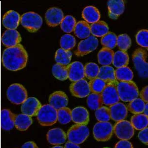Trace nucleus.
<instances>
[{
  "instance_id": "c85d7f7f",
  "label": "nucleus",
  "mask_w": 148,
  "mask_h": 148,
  "mask_svg": "<svg viewBox=\"0 0 148 148\" xmlns=\"http://www.w3.org/2000/svg\"><path fill=\"white\" fill-rule=\"evenodd\" d=\"M90 32L94 37H102L108 33L109 28L107 24L103 21H98L90 26Z\"/></svg>"
},
{
  "instance_id": "f257e3e1",
  "label": "nucleus",
  "mask_w": 148,
  "mask_h": 148,
  "mask_svg": "<svg viewBox=\"0 0 148 148\" xmlns=\"http://www.w3.org/2000/svg\"><path fill=\"white\" fill-rule=\"evenodd\" d=\"M27 51L21 45L8 47L2 55L3 65L10 71H16L23 69L28 61Z\"/></svg>"
},
{
  "instance_id": "f704fd0d",
  "label": "nucleus",
  "mask_w": 148,
  "mask_h": 148,
  "mask_svg": "<svg viewBox=\"0 0 148 148\" xmlns=\"http://www.w3.org/2000/svg\"><path fill=\"white\" fill-rule=\"evenodd\" d=\"M52 73L54 77L60 81H65L68 78L67 66L58 63L54 64L52 66Z\"/></svg>"
},
{
  "instance_id": "de8ad7c7",
  "label": "nucleus",
  "mask_w": 148,
  "mask_h": 148,
  "mask_svg": "<svg viewBox=\"0 0 148 148\" xmlns=\"http://www.w3.org/2000/svg\"><path fill=\"white\" fill-rule=\"evenodd\" d=\"M114 148H134L132 143L127 140H121L116 143Z\"/></svg>"
},
{
  "instance_id": "6e6552de",
  "label": "nucleus",
  "mask_w": 148,
  "mask_h": 148,
  "mask_svg": "<svg viewBox=\"0 0 148 148\" xmlns=\"http://www.w3.org/2000/svg\"><path fill=\"white\" fill-rule=\"evenodd\" d=\"M93 133L97 141H108L113 136V125L109 122H98L93 127Z\"/></svg>"
},
{
  "instance_id": "39448f33",
  "label": "nucleus",
  "mask_w": 148,
  "mask_h": 148,
  "mask_svg": "<svg viewBox=\"0 0 148 148\" xmlns=\"http://www.w3.org/2000/svg\"><path fill=\"white\" fill-rule=\"evenodd\" d=\"M89 135V129L87 126L76 124L69 128L67 137L69 142L79 145L84 143Z\"/></svg>"
},
{
  "instance_id": "4c0bfd02",
  "label": "nucleus",
  "mask_w": 148,
  "mask_h": 148,
  "mask_svg": "<svg viewBox=\"0 0 148 148\" xmlns=\"http://www.w3.org/2000/svg\"><path fill=\"white\" fill-rule=\"evenodd\" d=\"M88 84L91 92L101 94L108 83L99 77H96L90 80Z\"/></svg>"
},
{
  "instance_id": "e433bc0d",
  "label": "nucleus",
  "mask_w": 148,
  "mask_h": 148,
  "mask_svg": "<svg viewBox=\"0 0 148 148\" xmlns=\"http://www.w3.org/2000/svg\"><path fill=\"white\" fill-rule=\"evenodd\" d=\"M76 20L71 15H67L63 19L60 23L61 28L66 33H71L74 31L76 26Z\"/></svg>"
},
{
  "instance_id": "1a4fd4ad",
  "label": "nucleus",
  "mask_w": 148,
  "mask_h": 148,
  "mask_svg": "<svg viewBox=\"0 0 148 148\" xmlns=\"http://www.w3.org/2000/svg\"><path fill=\"white\" fill-rule=\"evenodd\" d=\"M113 133L121 140H128L134 135V128L128 121L123 120L116 122L113 126Z\"/></svg>"
},
{
  "instance_id": "5fc2aeb1",
  "label": "nucleus",
  "mask_w": 148,
  "mask_h": 148,
  "mask_svg": "<svg viewBox=\"0 0 148 148\" xmlns=\"http://www.w3.org/2000/svg\"></svg>"
},
{
  "instance_id": "f3484780",
  "label": "nucleus",
  "mask_w": 148,
  "mask_h": 148,
  "mask_svg": "<svg viewBox=\"0 0 148 148\" xmlns=\"http://www.w3.org/2000/svg\"><path fill=\"white\" fill-rule=\"evenodd\" d=\"M21 37L16 30L8 29L3 33L2 37V42L8 47H13L20 44Z\"/></svg>"
},
{
  "instance_id": "6ab92c4d",
  "label": "nucleus",
  "mask_w": 148,
  "mask_h": 148,
  "mask_svg": "<svg viewBox=\"0 0 148 148\" xmlns=\"http://www.w3.org/2000/svg\"><path fill=\"white\" fill-rule=\"evenodd\" d=\"M67 138V134L65 131L59 128L49 130L47 135V139L49 143L56 146L64 144Z\"/></svg>"
},
{
  "instance_id": "a878e982",
  "label": "nucleus",
  "mask_w": 148,
  "mask_h": 148,
  "mask_svg": "<svg viewBox=\"0 0 148 148\" xmlns=\"http://www.w3.org/2000/svg\"><path fill=\"white\" fill-rule=\"evenodd\" d=\"M33 120L30 116L23 114L16 115L14 121L15 128L19 131H26L32 125Z\"/></svg>"
},
{
  "instance_id": "49530a36",
  "label": "nucleus",
  "mask_w": 148,
  "mask_h": 148,
  "mask_svg": "<svg viewBox=\"0 0 148 148\" xmlns=\"http://www.w3.org/2000/svg\"><path fill=\"white\" fill-rule=\"evenodd\" d=\"M138 138L139 139L140 141L142 142L145 145H148V127L146 128L143 129L140 131L138 133Z\"/></svg>"
},
{
  "instance_id": "5701e85b",
  "label": "nucleus",
  "mask_w": 148,
  "mask_h": 148,
  "mask_svg": "<svg viewBox=\"0 0 148 148\" xmlns=\"http://www.w3.org/2000/svg\"><path fill=\"white\" fill-rule=\"evenodd\" d=\"M16 116L9 109H4L1 112V126L5 131H10L14 127V121Z\"/></svg>"
},
{
  "instance_id": "dca6fc26",
  "label": "nucleus",
  "mask_w": 148,
  "mask_h": 148,
  "mask_svg": "<svg viewBox=\"0 0 148 148\" xmlns=\"http://www.w3.org/2000/svg\"><path fill=\"white\" fill-rule=\"evenodd\" d=\"M110 118L116 122L123 121L128 114V110L126 106L122 103L118 102L110 106Z\"/></svg>"
},
{
  "instance_id": "423d86ee",
  "label": "nucleus",
  "mask_w": 148,
  "mask_h": 148,
  "mask_svg": "<svg viewBox=\"0 0 148 148\" xmlns=\"http://www.w3.org/2000/svg\"><path fill=\"white\" fill-rule=\"evenodd\" d=\"M20 22L23 27L29 32L35 33L39 30L42 24V19L40 15L34 12H28L22 14Z\"/></svg>"
},
{
  "instance_id": "c9c22d12",
  "label": "nucleus",
  "mask_w": 148,
  "mask_h": 148,
  "mask_svg": "<svg viewBox=\"0 0 148 148\" xmlns=\"http://www.w3.org/2000/svg\"><path fill=\"white\" fill-rule=\"evenodd\" d=\"M145 103L141 98H136L128 104L127 110L133 114H142L145 107Z\"/></svg>"
},
{
  "instance_id": "09e8293b",
  "label": "nucleus",
  "mask_w": 148,
  "mask_h": 148,
  "mask_svg": "<svg viewBox=\"0 0 148 148\" xmlns=\"http://www.w3.org/2000/svg\"><path fill=\"white\" fill-rule=\"evenodd\" d=\"M140 96L142 100L145 103H148V86L143 88L140 93Z\"/></svg>"
},
{
  "instance_id": "864d4df0",
  "label": "nucleus",
  "mask_w": 148,
  "mask_h": 148,
  "mask_svg": "<svg viewBox=\"0 0 148 148\" xmlns=\"http://www.w3.org/2000/svg\"><path fill=\"white\" fill-rule=\"evenodd\" d=\"M52 148H64L63 147L60 146H59V145H57V146H56L53 147H52Z\"/></svg>"
},
{
  "instance_id": "9b49d317",
  "label": "nucleus",
  "mask_w": 148,
  "mask_h": 148,
  "mask_svg": "<svg viewBox=\"0 0 148 148\" xmlns=\"http://www.w3.org/2000/svg\"><path fill=\"white\" fill-rule=\"evenodd\" d=\"M98 46V40L93 36H90L88 38L80 42L75 54L77 56H84L95 51Z\"/></svg>"
},
{
  "instance_id": "9d476101",
  "label": "nucleus",
  "mask_w": 148,
  "mask_h": 148,
  "mask_svg": "<svg viewBox=\"0 0 148 148\" xmlns=\"http://www.w3.org/2000/svg\"><path fill=\"white\" fill-rule=\"evenodd\" d=\"M118 82L108 83L101 93L103 103L105 105L111 106L119 102L120 97L117 90Z\"/></svg>"
},
{
  "instance_id": "58836bf2",
  "label": "nucleus",
  "mask_w": 148,
  "mask_h": 148,
  "mask_svg": "<svg viewBox=\"0 0 148 148\" xmlns=\"http://www.w3.org/2000/svg\"><path fill=\"white\" fill-rule=\"evenodd\" d=\"M99 71V67L96 63H88L84 66V76L89 80L97 77Z\"/></svg>"
},
{
  "instance_id": "8fccbe9b",
  "label": "nucleus",
  "mask_w": 148,
  "mask_h": 148,
  "mask_svg": "<svg viewBox=\"0 0 148 148\" xmlns=\"http://www.w3.org/2000/svg\"><path fill=\"white\" fill-rule=\"evenodd\" d=\"M21 148H39L37 144L33 141H28L24 143Z\"/></svg>"
},
{
  "instance_id": "a211bd4d",
  "label": "nucleus",
  "mask_w": 148,
  "mask_h": 148,
  "mask_svg": "<svg viewBox=\"0 0 148 148\" xmlns=\"http://www.w3.org/2000/svg\"><path fill=\"white\" fill-rule=\"evenodd\" d=\"M72 121L77 125H88L89 114L87 109L83 107H77L71 111Z\"/></svg>"
},
{
  "instance_id": "f8f14e48",
  "label": "nucleus",
  "mask_w": 148,
  "mask_h": 148,
  "mask_svg": "<svg viewBox=\"0 0 148 148\" xmlns=\"http://www.w3.org/2000/svg\"><path fill=\"white\" fill-rule=\"evenodd\" d=\"M70 91L73 96L81 98L87 97L91 92L88 83L84 79L72 83Z\"/></svg>"
},
{
  "instance_id": "bb28decb",
  "label": "nucleus",
  "mask_w": 148,
  "mask_h": 148,
  "mask_svg": "<svg viewBox=\"0 0 148 148\" xmlns=\"http://www.w3.org/2000/svg\"><path fill=\"white\" fill-rule=\"evenodd\" d=\"M75 35L79 39L88 38L90 36V25L84 21H79L76 23L74 30Z\"/></svg>"
},
{
  "instance_id": "b1692460",
  "label": "nucleus",
  "mask_w": 148,
  "mask_h": 148,
  "mask_svg": "<svg viewBox=\"0 0 148 148\" xmlns=\"http://www.w3.org/2000/svg\"><path fill=\"white\" fill-rule=\"evenodd\" d=\"M82 17L87 23H94L99 21L100 13L96 7L89 5L84 9L82 12Z\"/></svg>"
},
{
  "instance_id": "412c9836",
  "label": "nucleus",
  "mask_w": 148,
  "mask_h": 148,
  "mask_svg": "<svg viewBox=\"0 0 148 148\" xmlns=\"http://www.w3.org/2000/svg\"><path fill=\"white\" fill-rule=\"evenodd\" d=\"M49 105L57 110L67 107L68 97L63 91H56L49 96Z\"/></svg>"
},
{
  "instance_id": "f03ea898",
  "label": "nucleus",
  "mask_w": 148,
  "mask_h": 148,
  "mask_svg": "<svg viewBox=\"0 0 148 148\" xmlns=\"http://www.w3.org/2000/svg\"><path fill=\"white\" fill-rule=\"evenodd\" d=\"M117 90L120 99L125 102H130L137 98L139 92L138 87L133 81L118 82Z\"/></svg>"
},
{
  "instance_id": "7ed1b4c3",
  "label": "nucleus",
  "mask_w": 148,
  "mask_h": 148,
  "mask_svg": "<svg viewBox=\"0 0 148 148\" xmlns=\"http://www.w3.org/2000/svg\"><path fill=\"white\" fill-rule=\"evenodd\" d=\"M148 52L142 47L137 49L132 55V60L140 77H148V65L147 62Z\"/></svg>"
},
{
  "instance_id": "473e14b6",
  "label": "nucleus",
  "mask_w": 148,
  "mask_h": 148,
  "mask_svg": "<svg viewBox=\"0 0 148 148\" xmlns=\"http://www.w3.org/2000/svg\"><path fill=\"white\" fill-rule=\"evenodd\" d=\"M72 57V53L71 51H66L61 48L56 52L55 60L58 64L67 66L71 62Z\"/></svg>"
},
{
  "instance_id": "393cba45",
  "label": "nucleus",
  "mask_w": 148,
  "mask_h": 148,
  "mask_svg": "<svg viewBox=\"0 0 148 148\" xmlns=\"http://www.w3.org/2000/svg\"><path fill=\"white\" fill-rule=\"evenodd\" d=\"M97 77L108 83L118 82L115 77V71L114 68L110 66H103L99 68Z\"/></svg>"
},
{
  "instance_id": "c03bdc74",
  "label": "nucleus",
  "mask_w": 148,
  "mask_h": 148,
  "mask_svg": "<svg viewBox=\"0 0 148 148\" xmlns=\"http://www.w3.org/2000/svg\"><path fill=\"white\" fill-rule=\"evenodd\" d=\"M95 116L99 122H108L111 119L109 109L105 106H102L96 110Z\"/></svg>"
},
{
  "instance_id": "ea45409f",
  "label": "nucleus",
  "mask_w": 148,
  "mask_h": 148,
  "mask_svg": "<svg viewBox=\"0 0 148 148\" xmlns=\"http://www.w3.org/2000/svg\"><path fill=\"white\" fill-rule=\"evenodd\" d=\"M76 45V39L73 36L70 34H65L61 38L60 45L61 49L70 51L75 47Z\"/></svg>"
},
{
  "instance_id": "603ef678",
  "label": "nucleus",
  "mask_w": 148,
  "mask_h": 148,
  "mask_svg": "<svg viewBox=\"0 0 148 148\" xmlns=\"http://www.w3.org/2000/svg\"><path fill=\"white\" fill-rule=\"evenodd\" d=\"M148 103H146V104H145V107H144V111H143V114L145 115V116H148Z\"/></svg>"
},
{
  "instance_id": "4be33fe9",
  "label": "nucleus",
  "mask_w": 148,
  "mask_h": 148,
  "mask_svg": "<svg viewBox=\"0 0 148 148\" xmlns=\"http://www.w3.org/2000/svg\"><path fill=\"white\" fill-rule=\"evenodd\" d=\"M19 14L14 10H10L3 15L2 24L8 29L15 30L19 26L20 22Z\"/></svg>"
},
{
  "instance_id": "a18cd8bd",
  "label": "nucleus",
  "mask_w": 148,
  "mask_h": 148,
  "mask_svg": "<svg viewBox=\"0 0 148 148\" xmlns=\"http://www.w3.org/2000/svg\"><path fill=\"white\" fill-rule=\"evenodd\" d=\"M136 40L137 44L142 47L148 48V31L143 29L139 31L136 36Z\"/></svg>"
},
{
  "instance_id": "37998d69",
  "label": "nucleus",
  "mask_w": 148,
  "mask_h": 148,
  "mask_svg": "<svg viewBox=\"0 0 148 148\" xmlns=\"http://www.w3.org/2000/svg\"><path fill=\"white\" fill-rule=\"evenodd\" d=\"M116 46L121 51H126L131 46V40L126 34H121L117 37Z\"/></svg>"
},
{
  "instance_id": "a19ab883",
  "label": "nucleus",
  "mask_w": 148,
  "mask_h": 148,
  "mask_svg": "<svg viewBox=\"0 0 148 148\" xmlns=\"http://www.w3.org/2000/svg\"><path fill=\"white\" fill-rule=\"evenodd\" d=\"M117 36L113 32H109L101 38V44L104 47L113 49L116 46Z\"/></svg>"
},
{
  "instance_id": "aec40b11",
  "label": "nucleus",
  "mask_w": 148,
  "mask_h": 148,
  "mask_svg": "<svg viewBox=\"0 0 148 148\" xmlns=\"http://www.w3.org/2000/svg\"><path fill=\"white\" fill-rule=\"evenodd\" d=\"M107 5L109 16L114 20L118 19L125 11V2L123 0H110Z\"/></svg>"
},
{
  "instance_id": "2eb2a0df",
  "label": "nucleus",
  "mask_w": 148,
  "mask_h": 148,
  "mask_svg": "<svg viewBox=\"0 0 148 148\" xmlns=\"http://www.w3.org/2000/svg\"><path fill=\"white\" fill-rule=\"evenodd\" d=\"M64 17L62 10L56 7L49 9L45 15L46 22L49 27H54L59 25Z\"/></svg>"
},
{
  "instance_id": "cd10ccee",
  "label": "nucleus",
  "mask_w": 148,
  "mask_h": 148,
  "mask_svg": "<svg viewBox=\"0 0 148 148\" xmlns=\"http://www.w3.org/2000/svg\"><path fill=\"white\" fill-rule=\"evenodd\" d=\"M114 52L111 49L103 47L98 53V61L100 65L109 66L113 62Z\"/></svg>"
},
{
  "instance_id": "2f4dec72",
  "label": "nucleus",
  "mask_w": 148,
  "mask_h": 148,
  "mask_svg": "<svg viewBox=\"0 0 148 148\" xmlns=\"http://www.w3.org/2000/svg\"><path fill=\"white\" fill-rule=\"evenodd\" d=\"M115 77L117 81L129 82L132 80L133 73L127 66L119 68L115 71Z\"/></svg>"
},
{
  "instance_id": "7c9ffc66",
  "label": "nucleus",
  "mask_w": 148,
  "mask_h": 148,
  "mask_svg": "<svg viewBox=\"0 0 148 148\" xmlns=\"http://www.w3.org/2000/svg\"><path fill=\"white\" fill-rule=\"evenodd\" d=\"M130 123L134 129L142 130L148 127V116L143 114H134L131 117Z\"/></svg>"
},
{
  "instance_id": "c756f323",
  "label": "nucleus",
  "mask_w": 148,
  "mask_h": 148,
  "mask_svg": "<svg viewBox=\"0 0 148 148\" xmlns=\"http://www.w3.org/2000/svg\"><path fill=\"white\" fill-rule=\"evenodd\" d=\"M129 60V56L126 51H117L114 54L112 63L115 67L119 68L128 65Z\"/></svg>"
},
{
  "instance_id": "79ce46f5",
  "label": "nucleus",
  "mask_w": 148,
  "mask_h": 148,
  "mask_svg": "<svg viewBox=\"0 0 148 148\" xmlns=\"http://www.w3.org/2000/svg\"><path fill=\"white\" fill-rule=\"evenodd\" d=\"M57 121L62 125H66L72 121L71 110L68 107L57 110Z\"/></svg>"
},
{
  "instance_id": "3c124183",
  "label": "nucleus",
  "mask_w": 148,
  "mask_h": 148,
  "mask_svg": "<svg viewBox=\"0 0 148 148\" xmlns=\"http://www.w3.org/2000/svg\"><path fill=\"white\" fill-rule=\"evenodd\" d=\"M64 148H80L79 146L71 142L68 141L66 143Z\"/></svg>"
},
{
  "instance_id": "ddd939ff",
  "label": "nucleus",
  "mask_w": 148,
  "mask_h": 148,
  "mask_svg": "<svg viewBox=\"0 0 148 148\" xmlns=\"http://www.w3.org/2000/svg\"><path fill=\"white\" fill-rule=\"evenodd\" d=\"M42 106L39 100L33 97H31L27 98L22 103L21 111L22 114L32 118V116H37Z\"/></svg>"
},
{
  "instance_id": "4468645a",
  "label": "nucleus",
  "mask_w": 148,
  "mask_h": 148,
  "mask_svg": "<svg viewBox=\"0 0 148 148\" xmlns=\"http://www.w3.org/2000/svg\"><path fill=\"white\" fill-rule=\"evenodd\" d=\"M68 77L73 82L84 79V66L79 61H75L67 66Z\"/></svg>"
},
{
  "instance_id": "72a5a7b5",
  "label": "nucleus",
  "mask_w": 148,
  "mask_h": 148,
  "mask_svg": "<svg viewBox=\"0 0 148 148\" xmlns=\"http://www.w3.org/2000/svg\"><path fill=\"white\" fill-rule=\"evenodd\" d=\"M87 104L88 107L92 110H96L100 108L103 104L101 94L90 93L87 98Z\"/></svg>"
},
{
  "instance_id": "20e7f679",
  "label": "nucleus",
  "mask_w": 148,
  "mask_h": 148,
  "mask_svg": "<svg viewBox=\"0 0 148 148\" xmlns=\"http://www.w3.org/2000/svg\"><path fill=\"white\" fill-rule=\"evenodd\" d=\"M37 120L42 126H51L57 121V111L49 104L42 106L37 115Z\"/></svg>"
},
{
  "instance_id": "0eeeda50",
  "label": "nucleus",
  "mask_w": 148,
  "mask_h": 148,
  "mask_svg": "<svg viewBox=\"0 0 148 148\" xmlns=\"http://www.w3.org/2000/svg\"><path fill=\"white\" fill-rule=\"evenodd\" d=\"M7 96L9 101L12 104L20 105L28 98V94L23 86L18 84H14L8 88Z\"/></svg>"
}]
</instances>
